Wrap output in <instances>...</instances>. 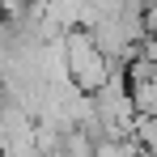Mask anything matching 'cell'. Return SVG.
Instances as JSON below:
<instances>
[{"label":"cell","mask_w":157,"mask_h":157,"mask_svg":"<svg viewBox=\"0 0 157 157\" xmlns=\"http://www.w3.org/2000/svg\"><path fill=\"white\" fill-rule=\"evenodd\" d=\"M115 68H119V64H110V59L94 47L89 30H81V26L64 30V72H68V85H72L77 94H94Z\"/></svg>","instance_id":"6da1fadb"}]
</instances>
